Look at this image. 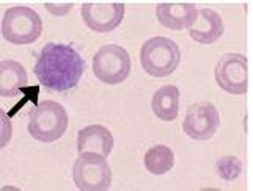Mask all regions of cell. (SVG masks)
<instances>
[{"label": "cell", "mask_w": 253, "mask_h": 191, "mask_svg": "<svg viewBox=\"0 0 253 191\" xmlns=\"http://www.w3.org/2000/svg\"><path fill=\"white\" fill-rule=\"evenodd\" d=\"M33 71L44 88L63 93L76 88L81 82L85 63L71 46L50 42L40 52Z\"/></svg>", "instance_id": "obj_1"}, {"label": "cell", "mask_w": 253, "mask_h": 191, "mask_svg": "<svg viewBox=\"0 0 253 191\" xmlns=\"http://www.w3.org/2000/svg\"><path fill=\"white\" fill-rule=\"evenodd\" d=\"M69 118L62 103L54 100H42L30 115L27 130L29 133L41 143H52L60 140L68 130Z\"/></svg>", "instance_id": "obj_2"}, {"label": "cell", "mask_w": 253, "mask_h": 191, "mask_svg": "<svg viewBox=\"0 0 253 191\" xmlns=\"http://www.w3.org/2000/svg\"><path fill=\"white\" fill-rule=\"evenodd\" d=\"M181 62V49L170 38L154 36L143 42L140 50V63L143 71L153 77H169L178 69Z\"/></svg>", "instance_id": "obj_3"}, {"label": "cell", "mask_w": 253, "mask_h": 191, "mask_svg": "<svg viewBox=\"0 0 253 191\" xmlns=\"http://www.w3.org/2000/svg\"><path fill=\"white\" fill-rule=\"evenodd\" d=\"M42 33L40 14L29 6L8 8L2 19L3 39L14 46H27L37 41Z\"/></svg>", "instance_id": "obj_4"}, {"label": "cell", "mask_w": 253, "mask_h": 191, "mask_svg": "<svg viewBox=\"0 0 253 191\" xmlns=\"http://www.w3.org/2000/svg\"><path fill=\"white\" fill-rule=\"evenodd\" d=\"M73 180L82 191H106L112 185V169L99 154H79L73 166Z\"/></svg>", "instance_id": "obj_5"}, {"label": "cell", "mask_w": 253, "mask_h": 191, "mask_svg": "<svg viewBox=\"0 0 253 191\" xmlns=\"http://www.w3.org/2000/svg\"><path fill=\"white\" fill-rule=\"evenodd\" d=\"M132 62L127 50L117 44L102 46L93 57V72L96 79L107 85L123 83L129 74Z\"/></svg>", "instance_id": "obj_6"}, {"label": "cell", "mask_w": 253, "mask_h": 191, "mask_svg": "<svg viewBox=\"0 0 253 191\" xmlns=\"http://www.w3.org/2000/svg\"><path fill=\"white\" fill-rule=\"evenodd\" d=\"M215 82L230 94L242 96L249 91V62L246 55L226 54L215 66Z\"/></svg>", "instance_id": "obj_7"}, {"label": "cell", "mask_w": 253, "mask_h": 191, "mask_svg": "<svg viewBox=\"0 0 253 191\" xmlns=\"http://www.w3.org/2000/svg\"><path fill=\"white\" fill-rule=\"evenodd\" d=\"M220 126L219 110L212 102L202 100L190 105L184 118V132L192 140L205 141L212 138Z\"/></svg>", "instance_id": "obj_8"}, {"label": "cell", "mask_w": 253, "mask_h": 191, "mask_svg": "<svg viewBox=\"0 0 253 191\" xmlns=\"http://www.w3.org/2000/svg\"><path fill=\"white\" fill-rule=\"evenodd\" d=\"M126 6L121 2H85L81 14L85 25L96 33H109L118 29L125 17Z\"/></svg>", "instance_id": "obj_9"}, {"label": "cell", "mask_w": 253, "mask_h": 191, "mask_svg": "<svg viewBox=\"0 0 253 191\" xmlns=\"http://www.w3.org/2000/svg\"><path fill=\"white\" fill-rule=\"evenodd\" d=\"M189 36L203 46L214 44L225 32V24L222 16L212 8L197 10V17L187 29Z\"/></svg>", "instance_id": "obj_10"}, {"label": "cell", "mask_w": 253, "mask_h": 191, "mask_svg": "<svg viewBox=\"0 0 253 191\" xmlns=\"http://www.w3.org/2000/svg\"><path fill=\"white\" fill-rule=\"evenodd\" d=\"M159 24L170 30L189 29L197 17V6L186 2H165L156 6Z\"/></svg>", "instance_id": "obj_11"}, {"label": "cell", "mask_w": 253, "mask_h": 191, "mask_svg": "<svg viewBox=\"0 0 253 191\" xmlns=\"http://www.w3.org/2000/svg\"><path fill=\"white\" fill-rule=\"evenodd\" d=\"M113 144H115V140H113L112 132L99 124L84 127L77 136V152L79 154L94 152L102 157H109Z\"/></svg>", "instance_id": "obj_12"}, {"label": "cell", "mask_w": 253, "mask_h": 191, "mask_svg": "<svg viewBox=\"0 0 253 191\" xmlns=\"http://www.w3.org/2000/svg\"><path fill=\"white\" fill-rule=\"evenodd\" d=\"M25 88H29V77L24 66L14 60L0 63V96L14 97Z\"/></svg>", "instance_id": "obj_13"}, {"label": "cell", "mask_w": 253, "mask_h": 191, "mask_svg": "<svg viewBox=\"0 0 253 191\" xmlns=\"http://www.w3.org/2000/svg\"><path fill=\"white\" fill-rule=\"evenodd\" d=\"M179 90L173 85H165L154 93L151 108L156 118L165 123H171L178 118L179 113Z\"/></svg>", "instance_id": "obj_14"}, {"label": "cell", "mask_w": 253, "mask_h": 191, "mask_svg": "<svg viewBox=\"0 0 253 191\" xmlns=\"http://www.w3.org/2000/svg\"><path fill=\"white\" fill-rule=\"evenodd\" d=\"M143 163L148 172L156 176L167 174V172L174 166V154L169 146L156 144L146 151Z\"/></svg>", "instance_id": "obj_15"}, {"label": "cell", "mask_w": 253, "mask_h": 191, "mask_svg": "<svg viewBox=\"0 0 253 191\" xmlns=\"http://www.w3.org/2000/svg\"><path fill=\"white\" fill-rule=\"evenodd\" d=\"M215 172L223 180H236L242 172V161L234 155L222 157L215 163Z\"/></svg>", "instance_id": "obj_16"}, {"label": "cell", "mask_w": 253, "mask_h": 191, "mask_svg": "<svg viewBox=\"0 0 253 191\" xmlns=\"http://www.w3.org/2000/svg\"><path fill=\"white\" fill-rule=\"evenodd\" d=\"M44 6H46V10L50 13V14H54V16H66L69 11H71V8H73V3H65V2H62V3H57V2H46L44 3Z\"/></svg>", "instance_id": "obj_17"}, {"label": "cell", "mask_w": 253, "mask_h": 191, "mask_svg": "<svg viewBox=\"0 0 253 191\" xmlns=\"http://www.w3.org/2000/svg\"><path fill=\"white\" fill-rule=\"evenodd\" d=\"M2 130H3V136H2V147H5V144L8 143L11 136V127H10V119L6 118L5 113H2Z\"/></svg>", "instance_id": "obj_18"}]
</instances>
